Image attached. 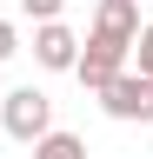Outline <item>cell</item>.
I'll use <instances>...</instances> for the list:
<instances>
[{"label": "cell", "mask_w": 153, "mask_h": 159, "mask_svg": "<svg viewBox=\"0 0 153 159\" xmlns=\"http://www.w3.org/2000/svg\"><path fill=\"white\" fill-rule=\"evenodd\" d=\"M93 27H100V33H120V40H133V33H140V0H100Z\"/></svg>", "instance_id": "5"}, {"label": "cell", "mask_w": 153, "mask_h": 159, "mask_svg": "<svg viewBox=\"0 0 153 159\" xmlns=\"http://www.w3.org/2000/svg\"><path fill=\"white\" fill-rule=\"evenodd\" d=\"M33 159H87V146L73 133H60V126H47L40 139H33Z\"/></svg>", "instance_id": "6"}, {"label": "cell", "mask_w": 153, "mask_h": 159, "mask_svg": "<svg viewBox=\"0 0 153 159\" xmlns=\"http://www.w3.org/2000/svg\"><path fill=\"white\" fill-rule=\"evenodd\" d=\"M127 53H133V40H120V33H100V27H93V33L80 40V53H73V80H80L87 93H100L107 80L127 66Z\"/></svg>", "instance_id": "1"}, {"label": "cell", "mask_w": 153, "mask_h": 159, "mask_svg": "<svg viewBox=\"0 0 153 159\" xmlns=\"http://www.w3.org/2000/svg\"><path fill=\"white\" fill-rule=\"evenodd\" d=\"M133 53H140V73H153V20L133 33Z\"/></svg>", "instance_id": "8"}, {"label": "cell", "mask_w": 153, "mask_h": 159, "mask_svg": "<svg viewBox=\"0 0 153 159\" xmlns=\"http://www.w3.org/2000/svg\"><path fill=\"white\" fill-rule=\"evenodd\" d=\"M13 53H20V33H13V20H0V66H7Z\"/></svg>", "instance_id": "9"}, {"label": "cell", "mask_w": 153, "mask_h": 159, "mask_svg": "<svg viewBox=\"0 0 153 159\" xmlns=\"http://www.w3.org/2000/svg\"><path fill=\"white\" fill-rule=\"evenodd\" d=\"M0 126H7V139L33 146V139L53 126V99H47L40 86H13L7 99H0Z\"/></svg>", "instance_id": "2"}, {"label": "cell", "mask_w": 153, "mask_h": 159, "mask_svg": "<svg viewBox=\"0 0 153 159\" xmlns=\"http://www.w3.org/2000/svg\"><path fill=\"white\" fill-rule=\"evenodd\" d=\"M60 7H67V0H20L27 20H60Z\"/></svg>", "instance_id": "7"}, {"label": "cell", "mask_w": 153, "mask_h": 159, "mask_svg": "<svg viewBox=\"0 0 153 159\" xmlns=\"http://www.w3.org/2000/svg\"><path fill=\"white\" fill-rule=\"evenodd\" d=\"M100 106L113 119H140V126H153V73H113L107 86H100Z\"/></svg>", "instance_id": "3"}, {"label": "cell", "mask_w": 153, "mask_h": 159, "mask_svg": "<svg viewBox=\"0 0 153 159\" xmlns=\"http://www.w3.org/2000/svg\"><path fill=\"white\" fill-rule=\"evenodd\" d=\"M73 53H80V40H73L60 20H40V33H33V60H40L47 73H73Z\"/></svg>", "instance_id": "4"}]
</instances>
